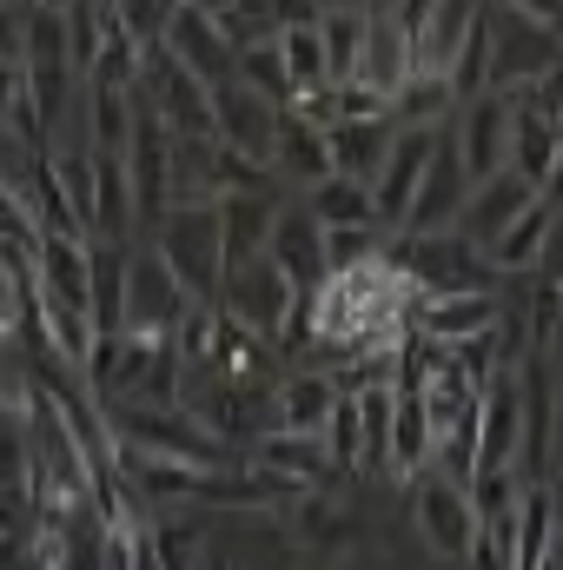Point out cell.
<instances>
[{"mask_svg": "<svg viewBox=\"0 0 563 570\" xmlns=\"http://www.w3.org/2000/svg\"><path fill=\"white\" fill-rule=\"evenodd\" d=\"M412 305H418V285L405 279V266L392 253H378V259H365L352 273H332L312 292V345L338 358V352L365 345L372 332L405 325Z\"/></svg>", "mask_w": 563, "mask_h": 570, "instance_id": "6da1fadb", "label": "cell"}, {"mask_svg": "<svg viewBox=\"0 0 563 570\" xmlns=\"http://www.w3.org/2000/svg\"><path fill=\"white\" fill-rule=\"evenodd\" d=\"M152 253L166 259V273L192 305H219V199H179L166 206V219L152 226Z\"/></svg>", "mask_w": 563, "mask_h": 570, "instance_id": "7a4b0ae2", "label": "cell"}, {"mask_svg": "<svg viewBox=\"0 0 563 570\" xmlns=\"http://www.w3.org/2000/svg\"><path fill=\"white\" fill-rule=\"evenodd\" d=\"M484 27H491V80H484V94L517 100L524 87H537L563 60L557 27H537V20H524V13H511L497 0H484Z\"/></svg>", "mask_w": 563, "mask_h": 570, "instance_id": "3957f363", "label": "cell"}, {"mask_svg": "<svg viewBox=\"0 0 563 570\" xmlns=\"http://www.w3.org/2000/svg\"><path fill=\"white\" fill-rule=\"evenodd\" d=\"M398 266H405V279L418 285V298H444V292H491V259L451 226V233H431V239H405L398 233V246H385Z\"/></svg>", "mask_w": 563, "mask_h": 570, "instance_id": "277c9868", "label": "cell"}, {"mask_svg": "<svg viewBox=\"0 0 563 570\" xmlns=\"http://www.w3.org/2000/svg\"><path fill=\"white\" fill-rule=\"evenodd\" d=\"M471 206V173L457 159V134L451 120L437 127V146H431V166L418 179V199H412V219H405V239H431V233H451Z\"/></svg>", "mask_w": 563, "mask_h": 570, "instance_id": "5b68a950", "label": "cell"}, {"mask_svg": "<svg viewBox=\"0 0 563 570\" xmlns=\"http://www.w3.org/2000/svg\"><path fill=\"white\" fill-rule=\"evenodd\" d=\"M186 305H192V298H186L179 279L166 273V259L134 246V259H127V338L172 345V325L186 318Z\"/></svg>", "mask_w": 563, "mask_h": 570, "instance_id": "8992f818", "label": "cell"}, {"mask_svg": "<svg viewBox=\"0 0 563 570\" xmlns=\"http://www.w3.org/2000/svg\"><path fill=\"white\" fill-rule=\"evenodd\" d=\"M412 73H418V33H412L392 7H365V40H358V67H352V80L372 87L378 100H392Z\"/></svg>", "mask_w": 563, "mask_h": 570, "instance_id": "52a82bcc", "label": "cell"}, {"mask_svg": "<svg viewBox=\"0 0 563 570\" xmlns=\"http://www.w3.org/2000/svg\"><path fill=\"white\" fill-rule=\"evenodd\" d=\"M292 279H285L273 259H253V266H239V273H226L219 279V312L226 318H239L246 332H259V338H273L279 345L285 318H292Z\"/></svg>", "mask_w": 563, "mask_h": 570, "instance_id": "ba28073f", "label": "cell"}, {"mask_svg": "<svg viewBox=\"0 0 563 570\" xmlns=\"http://www.w3.org/2000/svg\"><path fill=\"white\" fill-rule=\"evenodd\" d=\"M431 146H437V127H398V140H392L378 179H372V219H378V233H405L418 179H424V166H431Z\"/></svg>", "mask_w": 563, "mask_h": 570, "instance_id": "9c48e42d", "label": "cell"}, {"mask_svg": "<svg viewBox=\"0 0 563 570\" xmlns=\"http://www.w3.org/2000/svg\"><path fill=\"white\" fill-rule=\"evenodd\" d=\"M159 47H166V53H172L199 87H226V80H233V67H239V53H233L226 27H219L206 7H192V0H179V7H172V20H166Z\"/></svg>", "mask_w": 563, "mask_h": 570, "instance_id": "30bf717a", "label": "cell"}, {"mask_svg": "<svg viewBox=\"0 0 563 570\" xmlns=\"http://www.w3.org/2000/svg\"><path fill=\"white\" fill-rule=\"evenodd\" d=\"M405 484H412V511H418L424 544H431L437 558H464V551H471V531H477L471 491H464V484H451V478H437L431 464L412 471Z\"/></svg>", "mask_w": 563, "mask_h": 570, "instance_id": "8fae6325", "label": "cell"}, {"mask_svg": "<svg viewBox=\"0 0 563 570\" xmlns=\"http://www.w3.org/2000/svg\"><path fill=\"white\" fill-rule=\"evenodd\" d=\"M33 273H40V312H93V253H87V239H73V233H47L40 239V259H33Z\"/></svg>", "mask_w": 563, "mask_h": 570, "instance_id": "7c38bea8", "label": "cell"}, {"mask_svg": "<svg viewBox=\"0 0 563 570\" xmlns=\"http://www.w3.org/2000/svg\"><path fill=\"white\" fill-rule=\"evenodd\" d=\"M451 134H457V159H464L471 186H484L491 173H504V153H511V100L504 94L464 100L457 120H451Z\"/></svg>", "mask_w": 563, "mask_h": 570, "instance_id": "4fadbf2b", "label": "cell"}, {"mask_svg": "<svg viewBox=\"0 0 563 570\" xmlns=\"http://www.w3.org/2000/svg\"><path fill=\"white\" fill-rule=\"evenodd\" d=\"M213 134L226 146H239V153H253V159H266L273 166V140H279V107H266L253 87H239V80H226V87H213Z\"/></svg>", "mask_w": 563, "mask_h": 570, "instance_id": "5bb4252c", "label": "cell"}, {"mask_svg": "<svg viewBox=\"0 0 563 570\" xmlns=\"http://www.w3.org/2000/svg\"><path fill=\"white\" fill-rule=\"evenodd\" d=\"M531 206H537V186H531V179H517V173L504 166V173H491L484 186H471V206H464L457 233H464V239H471V246L484 253V246H491V239H497L504 226H517V219H524Z\"/></svg>", "mask_w": 563, "mask_h": 570, "instance_id": "9a60e30c", "label": "cell"}, {"mask_svg": "<svg viewBox=\"0 0 563 570\" xmlns=\"http://www.w3.org/2000/svg\"><path fill=\"white\" fill-rule=\"evenodd\" d=\"M504 318V298L497 292H444V298H418L412 305V332L437 338V345H464L477 332H491Z\"/></svg>", "mask_w": 563, "mask_h": 570, "instance_id": "2e32d148", "label": "cell"}, {"mask_svg": "<svg viewBox=\"0 0 563 570\" xmlns=\"http://www.w3.org/2000/svg\"><path fill=\"white\" fill-rule=\"evenodd\" d=\"M266 259L292 279V292H318V285L332 279V273H325V233H318V219H312L305 206H292V213L273 219V233H266Z\"/></svg>", "mask_w": 563, "mask_h": 570, "instance_id": "e0dca14e", "label": "cell"}, {"mask_svg": "<svg viewBox=\"0 0 563 570\" xmlns=\"http://www.w3.org/2000/svg\"><path fill=\"white\" fill-rule=\"evenodd\" d=\"M279 206L266 193H239V199H219V266L239 273L253 259H266V233H273Z\"/></svg>", "mask_w": 563, "mask_h": 570, "instance_id": "ac0fdd59", "label": "cell"}, {"mask_svg": "<svg viewBox=\"0 0 563 570\" xmlns=\"http://www.w3.org/2000/svg\"><path fill=\"white\" fill-rule=\"evenodd\" d=\"M557 146H563V127L537 107V100H511V153H504V166H511L517 179L544 186L551 166H557Z\"/></svg>", "mask_w": 563, "mask_h": 570, "instance_id": "d6986e66", "label": "cell"}, {"mask_svg": "<svg viewBox=\"0 0 563 570\" xmlns=\"http://www.w3.org/2000/svg\"><path fill=\"white\" fill-rule=\"evenodd\" d=\"M273 338H259V332H246L239 318H226L219 312V345H213V372L226 379V385H239V392H266L273 385Z\"/></svg>", "mask_w": 563, "mask_h": 570, "instance_id": "ffe728a7", "label": "cell"}, {"mask_svg": "<svg viewBox=\"0 0 563 570\" xmlns=\"http://www.w3.org/2000/svg\"><path fill=\"white\" fill-rule=\"evenodd\" d=\"M398 140V127H392V114L385 120H338V127H325V146H332V173H345V179H378V166H385V153Z\"/></svg>", "mask_w": 563, "mask_h": 570, "instance_id": "44dd1931", "label": "cell"}, {"mask_svg": "<svg viewBox=\"0 0 563 570\" xmlns=\"http://www.w3.org/2000/svg\"><path fill=\"white\" fill-rule=\"evenodd\" d=\"M253 458H259L273 478H285L292 491H312V484L332 478V458H325V444H318L312 431H266V438L253 444Z\"/></svg>", "mask_w": 563, "mask_h": 570, "instance_id": "7402d4cb", "label": "cell"}, {"mask_svg": "<svg viewBox=\"0 0 563 570\" xmlns=\"http://www.w3.org/2000/svg\"><path fill=\"white\" fill-rule=\"evenodd\" d=\"M273 166L298 186H318L332 173V146H325V127H312L305 114H279V140H273Z\"/></svg>", "mask_w": 563, "mask_h": 570, "instance_id": "603a6c76", "label": "cell"}, {"mask_svg": "<svg viewBox=\"0 0 563 570\" xmlns=\"http://www.w3.org/2000/svg\"><path fill=\"white\" fill-rule=\"evenodd\" d=\"M332 405H338V385H332V372H292L279 392H273V412H279V431H325L332 419Z\"/></svg>", "mask_w": 563, "mask_h": 570, "instance_id": "cb8c5ba5", "label": "cell"}, {"mask_svg": "<svg viewBox=\"0 0 563 570\" xmlns=\"http://www.w3.org/2000/svg\"><path fill=\"white\" fill-rule=\"evenodd\" d=\"M551 226H557V213L537 199L517 226H504L491 246H484V259H491V273H537V259H544V246H551Z\"/></svg>", "mask_w": 563, "mask_h": 570, "instance_id": "d4e9b609", "label": "cell"}, {"mask_svg": "<svg viewBox=\"0 0 563 570\" xmlns=\"http://www.w3.org/2000/svg\"><path fill=\"white\" fill-rule=\"evenodd\" d=\"M457 87H451V73H412L398 94H392V127H444V120H457Z\"/></svg>", "mask_w": 563, "mask_h": 570, "instance_id": "484cf974", "label": "cell"}, {"mask_svg": "<svg viewBox=\"0 0 563 570\" xmlns=\"http://www.w3.org/2000/svg\"><path fill=\"white\" fill-rule=\"evenodd\" d=\"M305 213L318 219V233H332V226H378L372 219V186L345 179V173H325L318 186H305Z\"/></svg>", "mask_w": 563, "mask_h": 570, "instance_id": "4316f807", "label": "cell"}, {"mask_svg": "<svg viewBox=\"0 0 563 570\" xmlns=\"http://www.w3.org/2000/svg\"><path fill=\"white\" fill-rule=\"evenodd\" d=\"M279 60H285V80H292V107L332 87V67H325L318 20H312V27H285V33H279Z\"/></svg>", "mask_w": 563, "mask_h": 570, "instance_id": "83f0119b", "label": "cell"}, {"mask_svg": "<svg viewBox=\"0 0 563 570\" xmlns=\"http://www.w3.org/2000/svg\"><path fill=\"white\" fill-rule=\"evenodd\" d=\"M557 524L563 518H557V504H551V484H524V498H517V558H511V570H537L544 564Z\"/></svg>", "mask_w": 563, "mask_h": 570, "instance_id": "f1b7e54d", "label": "cell"}, {"mask_svg": "<svg viewBox=\"0 0 563 570\" xmlns=\"http://www.w3.org/2000/svg\"><path fill=\"white\" fill-rule=\"evenodd\" d=\"M352 399H358V425H365L358 471L365 478H392V385H365Z\"/></svg>", "mask_w": 563, "mask_h": 570, "instance_id": "f546056e", "label": "cell"}, {"mask_svg": "<svg viewBox=\"0 0 563 570\" xmlns=\"http://www.w3.org/2000/svg\"><path fill=\"white\" fill-rule=\"evenodd\" d=\"M47 173H53V186L67 193V206L80 213V226L93 233V219H100V159L80 153V146H60V153L47 159Z\"/></svg>", "mask_w": 563, "mask_h": 570, "instance_id": "4dcf8cb0", "label": "cell"}, {"mask_svg": "<svg viewBox=\"0 0 563 570\" xmlns=\"http://www.w3.org/2000/svg\"><path fill=\"white\" fill-rule=\"evenodd\" d=\"M87 127H93V153H127L134 140V94L120 87H87Z\"/></svg>", "mask_w": 563, "mask_h": 570, "instance_id": "1f68e13d", "label": "cell"}, {"mask_svg": "<svg viewBox=\"0 0 563 570\" xmlns=\"http://www.w3.org/2000/svg\"><path fill=\"white\" fill-rule=\"evenodd\" d=\"M233 80L239 87H253L266 107H292V80H285V60H279V40H253V47H239V67H233Z\"/></svg>", "mask_w": 563, "mask_h": 570, "instance_id": "d6a6232c", "label": "cell"}, {"mask_svg": "<svg viewBox=\"0 0 563 570\" xmlns=\"http://www.w3.org/2000/svg\"><path fill=\"white\" fill-rule=\"evenodd\" d=\"M318 40H325L332 87L352 80V67H358V40H365V7H325V13H318Z\"/></svg>", "mask_w": 563, "mask_h": 570, "instance_id": "836d02e7", "label": "cell"}, {"mask_svg": "<svg viewBox=\"0 0 563 570\" xmlns=\"http://www.w3.org/2000/svg\"><path fill=\"white\" fill-rule=\"evenodd\" d=\"M206 193H213V199L266 193V159H253V153H239V146L213 140V159H206Z\"/></svg>", "mask_w": 563, "mask_h": 570, "instance_id": "e575fe53", "label": "cell"}, {"mask_svg": "<svg viewBox=\"0 0 563 570\" xmlns=\"http://www.w3.org/2000/svg\"><path fill=\"white\" fill-rule=\"evenodd\" d=\"M318 444H325L332 471H358V444H365L358 399H345V392H338V405H332V419H325V431H318Z\"/></svg>", "mask_w": 563, "mask_h": 570, "instance_id": "d590c367", "label": "cell"}, {"mask_svg": "<svg viewBox=\"0 0 563 570\" xmlns=\"http://www.w3.org/2000/svg\"><path fill=\"white\" fill-rule=\"evenodd\" d=\"M378 253H385V233L378 226H332L325 233V273H352V266H365Z\"/></svg>", "mask_w": 563, "mask_h": 570, "instance_id": "8d00e7d4", "label": "cell"}, {"mask_svg": "<svg viewBox=\"0 0 563 570\" xmlns=\"http://www.w3.org/2000/svg\"><path fill=\"white\" fill-rule=\"evenodd\" d=\"M172 7L179 0H113V13H120V27L140 40V47H159V33H166V20H172Z\"/></svg>", "mask_w": 563, "mask_h": 570, "instance_id": "74e56055", "label": "cell"}, {"mask_svg": "<svg viewBox=\"0 0 563 570\" xmlns=\"http://www.w3.org/2000/svg\"><path fill=\"white\" fill-rule=\"evenodd\" d=\"M497 7H511V13H524V20L557 27V33H563V0H497Z\"/></svg>", "mask_w": 563, "mask_h": 570, "instance_id": "f35d334b", "label": "cell"}, {"mask_svg": "<svg viewBox=\"0 0 563 570\" xmlns=\"http://www.w3.org/2000/svg\"><path fill=\"white\" fill-rule=\"evenodd\" d=\"M537 199H544L551 213H563V146H557V166H551V179L537 186Z\"/></svg>", "mask_w": 563, "mask_h": 570, "instance_id": "ab89813d", "label": "cell"}, {"mask_svg": "<svg viewBox=\"0 0 563 570\" xmlns=\"http://www.w3.org/2000/svg\"><path fill=\"white\" fill-rule=\"evenodd\" d=\"M563 458V385L551 392V464Z\"/></svg>", "mask_w": 563, "mask_h": 570, "instance_id": "60d3db41", "label": "cell"}, {"mask_svg": "<svg viewBox=\"0 0 563 570\" xmlns=\"http://www.w3.org/2000/svg\"><path fill=\"white\" fill-rule=\"evenodd\" d=\"M431 7H437V0H398V7H392V13H398V20H405V27H412V33H418V20H424V13H431Z\"/></svg>", "mask_w": 563, "mask_h": 570, "instance_id": "b9f144b4", "label": "cell"}, {"mask_svg": "<svg viewBox=\"0 0 563 570\" xmlns=\"http://www.w3.org/2000/svg\"><path fill=\"white\" fill-rule=\"evenodd\" d=\"M544 484H551V504H557V518H563V458L551 464V478H544Z\"/></svg>", "mask_w": 563, "mask_h": 570, "instance_id": "7bdbcfd3", "label": "cell"}, {"mask_svg": "<svg viewBox=\"0 0 563 570\" xmlns=\"http://www.w3.org/2000/svg\"><path fill=\"white\" fill-rule=\"evenodd\" d=\"M358 7H398V0H358Z\"/></svg>", "mask_w": 563, "mask_h": 570, "instance_id": "ee69618b", "label": "cell"}, {"mask_svg": "<svg viewBox=\"0 0 563 570\" xmlns=\"http://www.w3.org/2000/svg\"><path fill=\"white\" fill-rule=\"evenodd\" d=\"M13 7H47V0H13Z\"/></svg>", "mask_w": 563, "mask_h": 570, "instance_id": "f6af8a7d", "label": "cell"}]
</instances>
